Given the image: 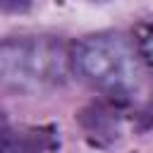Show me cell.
Returning a JSON list of instances; mask_svg holds the SVG:
<instances>
[{"mask_svg":"<svg viewBox=\"0 0 153 153\" xmlns=\"http://www.w3.org/2000/svg\"><path fill=\"white\" fill-rule=\"evenodd\" d=\"M72 76L117 108L136 105L143 88V65L134 38L122 31H96L69 45Z\"/></svg>","mask_w":153,"mask_h":153,"instance_id":"6da1fadb","label":"cell"},{"mask_svg":"<svg viewBox=\"0 0 153 153\" xmlns=\"http://www.w3.org/2000/svg\"><path fill=\"white\" fill-rule=\"evenodd\" d=\"M131 38H134L136 53H139V57H141V65L146 67V72L153 74V17L141 19V22L134 26Z\"/></svg>","mask_w":153,"mask_h":153,"instance_id":"5b68a950","label":"cell"},{"mask_svg":"<svg viewBox=\"0 0 153 153\" xmlns=\"http://www.w3.org/2000/svg\"><path fill=\"white\" fill-rule=\"evenodd\" d=\"M60 146L55 127H22L2 124L0 153H50Z\"/></svg>","mask_w":153,"mask_h":153,"instance_id":"277c9868","label":"cell"},{"mask_svg":"<svg viewBox=\"0 0 153 153\" xmlns=\"http://www.w3.org/2000/svg\"><path fill=\"white\" fill-rule=\"evenodd\" d=\"M33 0H0V10L5 14H24L31 10Z\"/></svg>","mask_w":153,"mask_h":153,"instance_id":"8992f818","label":"cell"},{"mask_svg":"<svg viewBox=\"0 0 153 153\" xmlns=\"http://www.w3.org/2000/svg\"><path fill=\"white\" fill-rule=\"evenodd\" d=\"M122 108L110 100H93L76 112V122L86 136V141L96 148H108L117 143L122 134Z\"/></svg>","mask_w":153,"mask_h":153,"instance_id":"3957f363","label":"cell"},{"mask_svg":"<svg viewBox=\"0 0 153 153\" xmlns=\"http://www.w3.org/2000/svg\"><path fill=\"white\" fill-rule=\"evenodd\" d=\"M86 2H98L100 5V2H110V0H86Z\"/></svg>","mask_w":153,"mask_h":153,"instance_id":"52a82bcc","label":"cell"},{"mask_svg":"<svg viewBox=\"0 0 153 153\" xmlns=\"http://www.w3.org/2000/svg\"><path fill=\"white\" fill-rule=\"evenodd\" d=\"M69 48L48 33L7 36L0 43V81L7 91L36 96L67 84Z\"/></svg>","mask_w":153,"mask_h":153,"instance_id":"7a4b0ae2","label":"cell"}]
</instances>
